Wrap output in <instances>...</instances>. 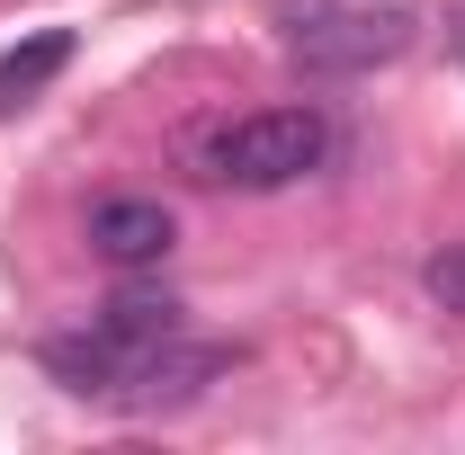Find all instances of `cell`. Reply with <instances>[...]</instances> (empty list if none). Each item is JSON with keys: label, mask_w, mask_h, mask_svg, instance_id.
<instances>
[{"label": "cell", "mask_w": 465, "mask_h": 455, "mask_svg": "<svg viewBox=\"0 0 465 455\" xmlns=\"http://www.w3.org/2000/svg\"><path fill=\"white\" fill-rule=\"evenodd\" d=\"M322 152H331V134H322L313 108H260V116H232L215 134V179L260 197V188H295Z\"/></svg>", "instance_id": "cell-1"}, {"label": "cell", "mask_w": 465, "mask_h": 455, "mask_svg": "<svg viewBox=\"0 0 465 455\" xmlns=\"http://www.w3.org/2000/svg\"><path fill=\"white\" fill-rule=\"evenodd\" d=\"M411 45V9H341V0H313L287 18V54L304 72H376Z\"/></svg>", "instance_id": "cell-2"}, {"label": "cell", "mask_w": 465, "mask_h": 455, "mask_svg": "<svg viewBox=\"0 0 465 455\" xmlns=\"http://www.w3.org/2000/svg\"><path fill=\"white\" fill-rule=\"evenodd\" d=\"M134 366H143V348L116 340L108 322H99V331H72V340H45V375H54L63 393H90V402H116L125 384H134Z\"/></svg>", "instance_id": "cell-3"}, {"label": "cell", "mask_w": 465, "mask_h": 455, "mask_svg": "<svg viewBox=\"0 0 465 455\" xmlns=\"http://www.w3.org/2000/svg\"><path fill=\"white\" fill-rule=\"evenodd\" d=\"M171 206L162 197H99L90 206V250L108 259V268H153V259H171Z\"/></svg>", "instance_id": "cell-4"}, {"label": "cell", "mask_w": 465, "mask_h": 455, "mask_svg": "<svg viewBox=\"0 0 465 455\" xmlns=\"http://www.w3.org/2000/svg\"><path fill=\"white\" fill-rule=\"evenodd\" d=\"M232 366V348H188V340H162L143 348V366H134V384H125V411H179V402H197L215 375Z\"/></svg>", "instance_id": "cell-5"}, {"label": "cell", "mask_w": 465, "mask_h": 455, "mask_svg": "<svg viewBox=\"0 0 465 455\" xmlns=\"http://www.w3.org/2000/svg\"><path fill=\"white\" fill-rule=\"evenodd\" d=\"M63 63H72V27H36L27 45H9V54H0V116L27 108V99L63 72Z\"/></svg>", "instance_id": "cell-6"}, {"label": "cell", "mask_w": 465, "mask_h": 455, "mask_svg": "<svg viewBox=\"0 0 465 455\" xmlns=\"http://www.w3.org/2000/svg\"><path fill=\"white\" fill-rule=\"evenodd\" d=\"M99 322H108L116 340H134V348L179 340V304H171V295H116V304L99 313Z\"/></svg>", "instance_id": "cell-7"}, {"label": "cell", "mask_w": 465, "mask_h": 455, "mask_svg": "<svg viewBox=\"0 0 465 455\" xmlns=\"http://www.w3.org/2000/svg\"><path fill=\"white\" fill-rule=\"evenodd\" d=\"M420 277H430V295H439L448 313H465V241H448V250H439Z\"/></svg>", "instance_id": "cell-8"}, {"label": "cell", "mask_w": 465, "mask_h": 455, "mask_svg": "<svg viewBox=\"0 0 465 455\" xmlns=\"http://www.w3.org/2000/svg\"><path fill=\"white\" fill-rule=\"evenodd\" d=\"M448 27H457V36H465V0H448Z\"/></svg>", "instance_id": "cell-9"}]
</instances>
